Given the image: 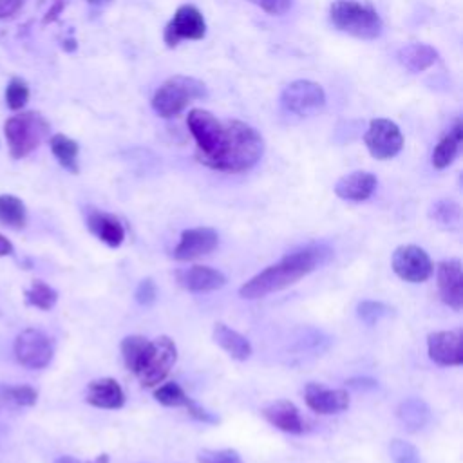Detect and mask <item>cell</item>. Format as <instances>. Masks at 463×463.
Listing matches in <instances>:
<instances>
[{"label":"cell","instance_id":"1","mask_svg":"<svg viewBox=\"0 0 463 463\" xmlns=\"http://www.w3.org/2000/svg\"><path fill=\"white\" fill-rule=\"evenodd\" d=\"M186 125L195 139V157L208 168L235 174L250 170L262 157L264 139L244 121H221L210 110L192 109Z\"/></svg>","mask_w":463,"mask_h":463},{"label":"cell","instance_id":"2","mask_svg":"<svg viewBox=\"0 0 463 463\" xmlns=\"http://www.w3.org/2000/svg\"><path fill=\"white\" fill-rule=\"evenodd\" d=\"M329 251L324 246H306L300 250H295L288 255H284L279 262L264 268L257 275H253L250 280H246L239 288V295L242 298H260L269 293L280 291L297 280L304 279L311 271H315L322 262H326V257Z\"/></svg>","mask_w":463,"mask_h":463},{"label":"cell","instance_id":"3","mask_svg":"<svg viewBox=\"0 0 463 463\" xmlns=\"http://www.w3.org/2000/svg\"><path fill=\"white\" fill-rule=\"evenodd\" d=\"M329 20L338 31L360 40H374L383 29L376 9L356 0H335L329 7Z\"/></svg>","mask_w":463,"mask_h":463},{"label":"cell","instance_id":"4","mask_svg":"<svg viewBox=\"0 0 463 463\" xmlns=\"http://www.w3.org/2000/svg\"><path fill=\"white\" fill-rule=\"evenodd\" d=\"M49 132V121L36 110L11 116L4 123V136L13 159H22L36 150Z\"/></svg>","mask_w":463,"mask_h":463},{"label":"cell","instance_id":"5","mask_svg":"<svg viewBox=\"0 0 463 463\" xmlns=\"http://www.w3.org/2000/svg\"><path fill=\"white\" fill-rule=\"evenodd\" d=\"M206 96L208 89L201 80L175 74L157 87L152 96V109L161 118H174L181 114L190 103Z\"/></svg>","mask_w":463,"mask_h":463},{"label":"cell","instance_id":"6","mask_svg":"<svg viewBox=\"0 0 463 463\" xmlns=\"http://www.w3.org/2000/svg\"><path fill=\"white\" fill-rule=\"evenodd\" d=\"M175 362H177L175 342L170 336L161 335L156 340H148L132 373L136 374V378L143 387H157L170 374Z\"/></svg>","mask_w":463,"mask_h":463},{"label":"cell","instance_id":"7","mask_svg":"<svg viewBox=\"0 0 463 463\" xmlns=\"http://www.w3.org/2000/svg\"><path fill=\"white\" fill-rule=\"evenodd\" d=\"M13 351L20 365L27 369H43L54 356V344L43 331L27 327L16 335Z\"/></svg>","mask_w":463,"mask_h":463},{"label":"cell","instance_id":"8","mask_svg":"<svg viewBox=\"0 0 463 463\" xmlns=\"http://www.w3.org/2000/svg\"><path fill=\"white\" fill-rule=\"evenodd\" d=\"M280 103L286 110L297 116H313L324 109L326 92L317 81L295 80L284 87Z\"/></svg>","mask_w":463,"mask_h":463},{"label":"cell","instance_id":"9","mask_svg":"<svg viewBox=\"0 0 463 463\" xmlns=\"http://www.w3.org/2000/svg\"><path fill=\"white\" fill-rule=\"evenodd\" d=\"M206 34V22L203 13L190 4L177 7L165 27L163 40L166 47H177L181 40H201Z\"/></svg>","mask_w":463,"mask_h":463},{"label":"cell","instance_id":"10","mask_svg":"<svg viewBox=\"0 0 463 463\" xmlns=\"http://www.w3.org/2000/svg\"><path fill=\"white\" fill-rule=\"evenodd\" d=\"M364 143L374 159L385 161L394 157L403 146V136L400 127L385 118H376L369 123L364 136Z\"/></svg>","mask_w":463,"mask_h":463},{"label":"cell","instance_id":"11","mask_svg":"<svg viewBox=\"0 0 463 463\" xmlns=\"http://www.w3.org/2000/svg\"><path fill=\"white\" fill-rule=\"evenodd\" d=\"M391 266L402 280L414 282V284L425 282L427 279H430L434 271L429 253L416 244L398 246L392 253Z\"/></svg>","mask_w":463,"mask_h":463},{"label":"cell","instance_id":"12","mask_svg":"<svg viewBox=\"0 0 463 463\" xmlns=\"http://www.w3.org/2000/svg\"><path fill=\"white\" fill-rule=\"evenodd\" d=\"M219 244V235L210 226H197L183 230L179 242L175 244L172 257L175 260H194L212 253Z\"/></svg>","mask_w":463,"mask_h":463},{"label":"cell","instance_id":"13","mask_svg":"<svg viewBox=\"0 0 463 463\" xmlns=\"http://www.w3.org/2000/svg\"><path fill=\"white\" fill-rule=\"evenodd\" d=\"M436 279H438V291L441 300L454 311H459L463 307L461 260L459 259L441 260L436 268Z\"/></svg>","mask_w":463,"mask_h":463},{"label":"cell","instance_id":"14","mask_svg":"<svg viewBox=\"0 0 463 463\" xmlns=\"http://www.w3.org/2000/svg\"><path fill=\"white\" fill-rule=\"evenodd\" d=\"M427 351L434 364L458 367L463 364L461 331H434L427 336Z\"/></svg>","mask_w":463,"mask_h":463},{"label":"cell","instance_id":"15","mask_svg":"<svg viewBox=\"0 0 463 463\" xmlns=\"http://www.w3.org/2000/svg\"><path fill=\"white\" fill-rule=\"evenodd\" d=\"M175 280L177 284L192 293H206V291H215L221 289L226 284V277L222 271L210 268V266H190L184 269L175 271Z\"/></svg>","mask_w":463,"mask_h":463},{"label":"cell","instance_id":"16","mask_svg":"<svg viewBox=\"0 0 463 463\" xmlns=\"http://www.w3.org/2000/svg\"><path fill=\"white\" fill-rule=\"evenodd\" d=\"M306 405L318 414H336L349 407L345 389H327L320 383H307L304 389Z\"/></svg>","mask_w":463,"mask_h":463},{"label":"cell","instance_id":"17","mask_svg":"<svg viewBox=\"0 0 463 463\" xmlns=\"http://www.w3.org/2000/svg\"><path fill=\"white\" fill-rule=\"evenodd\" d=\"M85 221H87L89 232L92 235H96L103 244H107L110 248L121 246V242L125 239V226L121 224V221L116 215L96 210V208H89Z\"/></svg>","mask_w":463,"mask_h":463},{"label":"cell","instance_id":"18","mask_svg":"<svg viewBox=\"0 0 463 463\" xmlns=\"http://www.w3.org/2000/svg\"><path fill=\"white\" fill-rule=\"evenodd\" d=\"M85 402L98 409L116 411L125 405V392H123L121 385L118 383V380L105 376V378L92 380L87 385Z\"/></svg>","mask_w":463,"mask_h":463},{"label":"cell","instance_id":"19","mask_svg":"<svg viewBox=\"0 0 463 463\" xmlns=\"http://www.w3.org/2000/svg\"><path fill=\"white\" fill-rule=\"evenodd\" d=\"M260 414L268 423L277 427L282 432L300 434L304 432V421L297 405L289 400H277L260 409Z\"/></svg>","mask_w":463,"mask_h":463},{"label":"cell","instance_id":"20","mask_svg":"<svg viewBox=\"0 0 463 463\" xmlns=\"http://www.w3.org/2000/svg\"><path fill=\"white\" fill-rule=\"evenodd\" d=\"M374 188H376L374 174L365 172V170H356V172H351L347 175H342L336 181L335 194L340 199L360 203V201L369 199L373 195Z\"/></svg>","mask_w":463,"mask_h":463},{"label":"cell","instance_id":"21","mask_svg":"<svg viewBox=\"0 0 463 463\" xmlns=\"http://www.w3.org/2000/svg\"><path fill=\"white\" fill-rule=\"evenodd\" d=\"M212 338H213V342L221 349H224L235 360H248L251 356V344H250V340L244 335H241L239 331L228 327L222 322H217L213 326Z\"/></svg>","mask_w":463,"mask_h":463},{"label":"cell","instance_id":"22","mask_svg":"<svg viewBox=\"0 0 463 463\" xmlns=\"http://www.w3.org/2000/svg\"><path fill=\"white\" fill-rule=\"evenodd\" d=\"M398 61L411 72H423L438 60V51L427 43H407L396 52Z\"/></svg>","mask_w":463,"mask_h":463},{"label":"cell","instance_id":"23","mask_svg":"<svg viewBox=\"0 0 463 463\" xmlns=\"http://www.w3.org/2000/svg\"><path fill=\"white\" fill-rule=\"evenodd\" d=\"M461 139H463V123H461V119H456L454 125L450 127V130L434 146L432 156H430L432 166L438 170L447 168L456 159Z\"/></svg>","mask_w":463,"mask_h":463},{"label":"cell","instance_id":"24","mask_svg":"<svg viewBox=\"0 0 463 463\" xmlns=\"http://www.w3.org/2000/svg\"><path fill=\"white\" fill-rule=\"evenodd\" d=\"M398 418L409 432L421 430L430 420L429 405L420 398H407L398 407Z\"/></svg>","mask_w":463,"mask_h":463},{"label":"cell","instance_id":"25","mask_svg":"<svg viewBox=\"0 0 463 463\" xmlns=\"http://www.w3.org/2000/svg\"><path fill=\"white\" fill-rule=\"evenodd\" d=\"M49 146H51V152L52 156L58 159V163L69 170L71 174H78L80 172V166H78V152H80V146L78 143L65 136V134H52L49 137Z\"/></svg>","mask_w":463,"mask_h":463},{"label":"cell","instance_id":"26","mask_svg":"<svg viewBox=\"0 0 463 463\" xmlns=\"http://www.w3.org/2000/svg\"><path fill=\"white\" fill-rule=\"evenodd\" d=\"M38 400V391L31 385L0 383V412L7 409L33 407Z\"/></svg>","mask_w":463,"mask_h":463},{"label":"cell","instance_id":"27","mask_svg":"<svg viewBox=\"0 0 463 463\" xmlns=\"http://www.w3.org/2000/svg\"><path fill=\"white\" fill-rule=\"evenodd\" d=\"M0 224L20 230L27 224V208L24 201L11 194L0 195Z\"/></svg>","mask_w":463,"mask_h":463},{"label":"cell","instance_id":"28","mask_svg":"<svg viewBox=\"0 0 463 463\" xmlns=\"http://www.w3.org/2000/svg\"><path fill=\"white\" fill-rule=\"evenodd\" d=\"M24 295H25V302L29 306L38 307L42 311L52 309L54 304L58 302V291L43 280H33L31 286L24 291Z\"/></svg>","mask_w":463,"mask_h":463},{"label":"cell","instance_id":"29","mask_svg":"<svg viewBox=\"0 0 463 463\" xmlns=\"http://www.w3.org/2000/svg\"><path fill=\"white\" fill-rule=\"evenodd\" d=\"M154 398L157 403H161L165 407H184L186 409V405L192 402V398L175 382L157 385L154 389Z\"/></svg>","mask_w":463,"mask_h":463},{"label":"cell","instance_id":"30","mask_svg":"<svg viewBox=\"0 0 463 463\" xmlns=\"http://www.w3.org/2000/svg\"><path fill=\"white\" fill-rule=\"evenodd\" d=\"M146 344H148V338H145L141 335H128L121 340V345H119L121 358H123V364L128 371L134 369V365L139 360L141 353L145 351Z\"/></svg>","mask_w":463,"mask_h":463},{"label":"cell","instance_id":"31","mask_svg":"<svg viewBox=\"0 0 463 463\" xmlns=\"http://www.w3.org/2000/svg\"><path fill=\"white\" fill-rule=\"evenodd\" d=\"M391 307L383 302H378V300H362L358 306H356V315L358 318L367 324V326H374L378 324L382 318L389 317L391 315Z\"/></svg>","mask_w":463,"mask_h":463},{"label":"cell","instance_id":"32","mask_svg":"<svg viewBox=\"0 0 463 463\" xmlns=\"http://www.w3.org/2000/svg\"><path fill=\"white\" fill-rule=\"evenodd\" d=\"M29 99V85L22 78H11L5 87V105L11 110H20Z\"/></svg>","mask_w":463,"mask_h":463},{"label":"cell","instance_id":"33","mask_svg":"<svg viewBox=\"0 0 463 463\" xmlns=\"http://www.w3.org/2000/svg\"><path fill=\"white\" fill-rule=\"evenodd\" d=\"M459 204L450 201V199H441L438 203H434L432 206V217L445 224V226H452V224H458L459 222Z\"/></svg>","mask_w":463,"mask_h":463},{"label":"cell","instance_id":"34","mask_svg":"<svg viewBox=\"0 0 463 463\" xmlns=\"http://www.w3.org/2000/svg\"><path fill=\"white\" fill-rule=\"evenodd\" d=\"M389 454L394 463H420L418 449L412 443L403 441L400 438L389 443Z\"/></svg>","mask_w":463,"mask_h":463},{"label":"cell","instance_id":"35","mask_svg":"<svg viewBox=\"0 0 463 463\" xmlns=\"http://www.w3.org/2000/svg\"><path fill=\"white\" fill-rule=\"evenodd\" d=\"M199 463H242L235 449H203L197 452Z\"/></svg>","mask_w":463,"mask_h":463},{"label":"cell","instance_id":"36","mask_svg":"<svg viewBox=\"0 0 463 463\" xmlns=\"http://www.w3.org/2000/svg\"><path fill=\"white\" fill-rule=\"evenodd\" d=\"M134 297H136V302L139 304V306H152L154 302H156V298H157V288H156V282L150 279V277H146V279H143L139 284H137V288H136V291H134Z\"/></svg>","mask_w":463,"mask_h":463},{"label":"cell","instance_id":"37","mask_svg":"<svg viewBox=\"0 0 463 463\" xmlns=\"http://www.w3.org/2000/svg\"><path fill=\"white\" fill-rule=\"evenodd\" d=\"M268 14H284L293 5V0H250Z\"/></svg>","mask_w":463,"mask_h":463},{"label":"cell","instance_id":"38","mask_svg":"<svg viewBox=\"0 0 463 463\" xmlns=\"http://www.w3.org/2000/svg\"><path fill=\"white\" fill-rule=\"evenodd\" d=\"M25 0H0V20H5L13 14H16Z\"/></svg>","mask_w":463,"mask_h":463},{"label":"cell","instance_id":"39","mask_svg":"<svg viewBox=\"0 0 463 463\" xmlns=\"http://www.w3.org/2000/svg\"><path fill=\"white\" fill-rule=\"evenodd\" d=\"M63 0H56L51 7H49V11L45 13V16H43V24H51V22H54V20H58V16H60V13L63 11Z\"/></svg>","mask_w":463,"mask_h":463},{"label":"cell","instance_id":"40","mask_svg":"<svg viewBox=\"0 0 463 463\" xmlns=\"http://www.w3.org/2000/svg\"><path fill=\"white\" fill-rule=\"evenodd\" d=\"M345 383L354 389H374L378 385L373 378H349Z\"/></svg>","mask_w":463,"mask_h":463},{"label":"cell","instance_id":"41","mask_svg":"<svg viewBox=\"0 0 463 463\" xmlns=\"http://www.w3.org/2000/svg\"><path fill=\"white\" fill-rule=\"evenodd\" d=\"M14 253V246L13 242L0 233V257H7V255H13Z\"/></svg>","mask_w":463,"mask_h":463},{"label":"cell","instance_id":"42","mask_svg":"<svg viewBox=\"0 0 463 463\" xmlns=\"http://www.w3.org/2000/svg\"><path fill=\"white\" fill-rule=\"evenodd\" d=\"M54 463H81V461L76 459V458H72V456H60Z\"/></svg>","mask_w":463,"mask_h":463},{"label":"cell","instance_id":"43","mask_svg":"<svg viewBox=\"0 0 463 463\" xmlns=\"http://www.w3.org/2000/svg\"><path fill=\"white\" fill-rule=\"evenodd\" d=\"M87 463H109V454H99V456H96L94 459H90Z\"/></svg>","mask_w":463,"mask_h":463},{"label":"cell","instance_id":"44","mask_svg":"<svg viewBox=\"0 0 463 463\" xmlns=\"http://www.w3.org/2000/svg\"><path fill=\"white\" fill-rule=\"evenodd\" d=\"M63 49L65 51H74L76 49V42L74 40H65L63 42Z\"/></svg>","mask_w":463,"mask_h":463},{"label":"cell","instance_id":"45","mask_svg":"<svg viewBox=\"0 0 463 463\" xmlns=\"http://www.w3.org/2000/svg\"><path fill=\"white\" fill-rule=\"evenodd\" d=\"M90 5H105V4H109L110 0H87Z\"/></svg>","mask_w":463,"mask_h":463}]
</instances>
